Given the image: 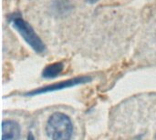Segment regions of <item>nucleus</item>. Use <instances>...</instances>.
I'll return each mask as SVG.
<instances>
[{
	"label": "nucleus",
	"instance_id": "f257e3e1",
	"mask_svg": "<svg viewBox=\"0 0 156 140\" xmlns=\"http://www.w3.org/2000/svg\"><path fill=\"white\" fill-rule=\"evenodd\" d=\"M46 132L48 137L51 139H69L73 133L72 122L65 114L54 113L47 122Z\"/></svg>",
	"mask_w": 156,
	"mask_h": 140
},
{
	"label": "nucleus",
	"instance_id": "f03ea898",
	"mask_svg": "<svg viewBox=\"0 0 156 140\" xmlns=\"http://www.w3.org/2000/svg\"><path fill=\"white\" fill-rule=\"evenodd\" d=\"M13 27L20 34L24 40L32 47V49L37 53H43L45 51V45L39 38V36L35 33L32 26L26 22L24 19L18 16H14L10 19Z\"/></svg>",
	"mask_w": 156,
	"mask_h": 140
},
{
	"label": "nucleus",
	"instance_id": "7ed1b4c3",
	"mask_svg": "<svg viewBox=\"0 0 156 140\" xmlns=\"http://www.w3.org/2000/svg\"><path fill=\"white\" fill-rule=\"evenodd\" d=\"M91 80V78L90 77H75V78H71L66 81H61L56 84H52L41 88H37L35 89L33 91L27 92L25 94V96L29 97V96H36V95H39V94H44V93H48V92H53V91H58V90H61V89H65V88H69V87H72L80 84H84L87 82H90Z\"/></svg>",
	"mask_w": 156,
	"mask_h": 140
},
{
	"label": "nucleus",
	"instance_id": "20e7f679",
	"mask_svg": "<svg viewBox=\"0 0 156 140\" xmlns=\"http://www.w3.org/2000/svg\"><path fill=\"white\" fill-rule=\"evenodd\" d=\"M20 136V127L13 120H5L2 124V139L15 140Z\"/></svg>",
	"mask_w": 156,
	"mask_h": 140
},
{
	"label": "nucleus",
	"instance_id": "39448f33",
	"mask_svg": "<svg viewBox=\"0 0 156 140\" xmlns=\"http://www.w3.org/2000/svg\"><path fill=\"white\" fill-rule=\"evenodd\" d=\"M64 66L60 62L53 63L47 66L42 71V77L45 78H54L63 71Z\"/></svg>",
	"mask_w": 156,
	"mask_h": 140
},
{
	"label": "nucleus",
	"instance_id": "423d86ee",
	"mask_svg": "<svg viewBox=\"0 0 156 140\" xmlns=\"http://www.w3.org/2000/svg\"><path fill=\"white\" fill-rule=\"evenodd\" d=\"M89 3H90V4H93V3H96L97 1H99V0H87Z\"/></svg>",
	"mask_w": 156,
	"mask_h": 140
}]
</instances>
